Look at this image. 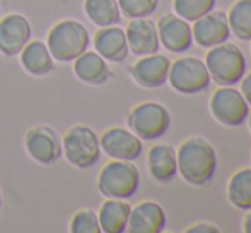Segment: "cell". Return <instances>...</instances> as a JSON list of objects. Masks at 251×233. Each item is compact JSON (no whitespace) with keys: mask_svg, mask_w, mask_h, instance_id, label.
I'll list each match as a JSON object with an SVG mask.
<instances>
[{"mask_svg":"<svg viewBox=\"0 0 251 233\" xmlns=\"http://www.w3.org/2000/svg\"><path fill=\"white\" fill-rule=\"evenodd\" d=\"M147 168L152 178L159 183H168L178 174L176 151L169 144H155L147 153Z\"/></svg>","mask_w":251,"mask_h":233,"instance_id":"cell-20","label":"cell"},{"mask_svg":"<svg viewBox=\"0 0 251 233\" xmlns=\"http://www.w3.org/2000/svg\"><path fill=\"white\" fill-rule=\"evenodd\" d=\"M186 232L188 233H219L221 230L210 223H197V225H193V227H190Z\"/></svg>","mask_w":251,"mask_h":233,"instance_id":"cell-28","label":"cell"},{"mask_svg":"<svg viewBox=\"0 0 251 233\" xmlns=\"http://www.w3.org/2000/svg\"><path fill=\"white\" fill-rule=\"evenodd\" d=\"M101 153L109 156L111 160L135 161L140 158L144 151L142 139L123 127H111L104 130L100 137Z\"/></svg>","mask_w":251,"mask_h":233,"instance_id":"cell-10","label":"cell"},{"mask_svg":"<svg viewBox=\"0 0 251 233\" xmlns=\"http://www.w3.org/2000/svg\"><path fill=\"white\" fill-rule=\"evenodd\" d=\"M19 62L27 74L36 77L48 76L55 69V58H53V55L48 50L47 43H43L40 40H31L21 50Z\"/></svg>","mask_w":251,"mask_h":233,"instance_id":"cell-19","label":"cell"},{"mask_svg":"<svg viewBox=\"0 0 251 233\" xmlns=\"http://www.w3.org/2000/svg\"><path fill=\"white\" fill-rule=\"evenodd\" d=\"M126 125L142 141H155L168 132L171 125V115L164 105L144 101L130 110Z\"/></svg>","mask_w":251,"mask_h":233,"instance_id":"cell-6","label":"cell"},{"mask_svg":"<svg viewBox=\"0 0 251 233\" xmlns=\"http://www.w3.org/2000/svg\"><path fill=\"white\" fill-rule=\"evenodd\" d=\"M74 74L77 79L91 86H101L111 79L113 72L108 62L98 52H84L74 60Z\"/></svg>","mask_w":251,"mask_h":233,"instance_id":"cell-18","label":"cell"},{"mask_svg":"<svg viewBox=\"0 0 251 233\" xmlns=\"http://www.w3.org/2000/svg\"><path fill=\"white\" fill-rule=\"evenodd\" d=\"M89 29L77 19H62L48 31L47 47L60 63L74 62L89 48Z\"/></svg>","mask_w":251,"mask_h":233,"instance_id":"cell-2","label":"cell"},{"mask_svg":"<svg viewBox=\"0 0 251 233\" xmlns=\"http://www.w3.org/2000/svg\"><path fill=\"white\" fill-rule=\"evenodd\" d=\"M192 34L197 45L201 48H212L229 40L231 29H229L227 16L221 10H210L205 16L193 21Z\"/></svg>","mask_w":251,"mask_h":233,"instance_id":"cell-12","label":"cell"},{"mask_svg":"<svg viewBox=\"0 0 251 233\" xmlns=\"http://www.w3.org/2000/svg\"><path fill=\"white\" fill-rule=\"evenodd\" d=\"M248 125H250V130H251V114H248Z\"/></svg>","mask_w":251,"mask_h":233,"instance_id":"cell-32","label":"cell"},{"mask_svg":"<svg viewBox=\"0 0 251 233\" xmlns=\"http://www.w3.org/2000/svg\"><path fill=\"white\" fill-rule=\"evenodd\" d=\"M93 43H94V52H98L106 62L120 63L128 57L130 54L125 29L118 28L116 24L100 28L98 33L94 34Z\"/></svg>","mask_w":251,"mask_h":233,"instance_id":"cell-16","label":"cell"},{"mask_svg":"<svg viewBox=\"0 0 251 233\" xmlns=\"http://www.w3.org/2000/svg\"><path fill=\"white\" fill-rule=\"evenodd\" d=\"M33 38V26L23 14H7L0 19V54L16 57Z\"/></svg>","mask_w":251,"mask_h":233,"instance_id":"cell-11","label":"cell"},{"mask_svg":"<svg viewBox=\"0 0 251 233\" xmlns=\"http://www.w3.org/2000/svg\"><path fill=\"white\" fill-rule=\"evenodd\" d=\"M241 94L246 100V103L251 105V72L246 74L241 81Z\"/></svg>","mask_w":251,"mask_h":233,"instance_id":"cell-29","label":"cell"},{"mask_svg":"<svg viewBox=\"0 0 251 233\" xmlns=\"http://www.w3.org/2000/svg\"><path fill=\"white\" fill-rule=\"evenodd\" d=\"M128 48L133 55L142 57V55H151L159 50V34L157 24L147 17H137L128 23L125 29Z\"/></svg>","mask_w":251,"mask_h":233,"instance_id":"cell-15","label":"cell"},{"mask_svg":"<svg viewBox=\"0 0 251 233\" xmlns=\"http://www.w3.org/2000/svg\"><path fill=\"white\" fill-rule=\"evenodd\" d=\"M217 0H173V10L185 21H197L207 12L214 10Z\"/></svg>","mask_w":251,"mask_h":233,"instance_id":"cell-25","label":"cell"},{"mask_svg":"<svg viewBox=\"0 0 251 233\" xmlns=\"http://www.w3.org/2000/svg\"><path fill=\"white\" fill-rule=\"evenodd\" d=\"M2 206H3V197H2V192H0V211H2Z\"/></svg>","mask_w":251,"mask_h":233,"instance_id":"cell-31","label":"cell"},{"mask_svg":"<svg viewBox=\"0 0 251 233\" xmlns=\"http://www.w3.org/2000/svg\"><path fill=\"white\" fill-rule=\"evenodd\" d=\"M210 114L226 127L243 125L250 114V105L239 91L229 86L219 87L210 98Z\"/></svg>","mask_w":251,"mask_h":233,"instance_id":"cell-8","label":"cell"},{"mask_svg":"<svg viewBox=\"0 0 251 233\" xmlns=\"http://www.w3.org/2000/svg\"><path fill=\"white\" fill-rule=\"evenodd\" d=\"M140 174L133 161L111 160L98 175V189L104 197L128 199L139 190Z\"/></svg>","mask_w":251,"mask_h":233,"instance_id":"cell-5","label":"cell"},{"mask_svg":"<svg viewBox=\"0 0 251 233\" xmlns=\"http://www.w3.org/2000/svg\"><path fill=\"white\" fill-rule=\"evenodd\" d=\"M159 43L173 54L186 52L193 43L192 26L176 14H164L157 23Z\"/></svg>","mask_w":251,"mask_h":233,"instance_id":"cell-13","label":"cell"},{"mask_svg":"<svg viewBox=\"0 0 251 233\" xmlns=\"http://www.w3.org/2000/svg\"><path fill=\"white\" fill-rule=\"evenodd\" d=\"M130 211H132V206L126 203V199H113V197H108L101 204L100 213H98L101 232L104 233L126 232Z\"/></svg>","mask_w":251,"mask_h":233,"instance_id":"cell-21","label":"cell"},{"mask_svg":"<svg viewBox=\"0 0 251 233\" xmlns=\"http://www.w3.org/2000/svg\"><path fill=\"white\" fill-rule=\"evenodd\" d=\"M227 23L231 34L238 40H251V0H238L232 3L227 14Z\"/></svg>","mask_w":251,"mask_h":233,"instance_id":"cell-24","label":"cell"},{"mask_svg":"<svg viewBox=\"0 0 251 233\" xmlns=\"http://www.w3.org/2000/svg\"><path fill=\"white\" fill-rule=\"evenodd\" d=\"M227 197L238 209H251V168H241L232 174L227 183Z\"/></svg>","mask_w":251,"mask_h":233,"instance_id":"cell-23","label":"cell"},{"mask_svg":"<svg viewBox=\"0 0 251 233\" xmlns=\"http://www.w3.org/2000/svg\"><path fill=\"white\" fill-rule=\"evenodd\" d=\"M84 14L98 28L113 26L122 19L116 0H84Z\"/></svg>","mask_w":251,"mask_h":233,"instance_id":"cell-22","label":"cell"},{"mask_svg":"<svg viewBox=\"0 0 251 233\" xmlns=\"http://www.w3.org/2000/svg\"><path fill=\"white\" fill-rule=\"evenodd\" d=\"M205 67L210 74V79H214L217 84L232 86V84L239 83L241 77L245 76L246 58L241 48L224 41L207 52Z\"/></svg>","mask_w":251,"mask_h":233,"instance_id":"cell-4","label":"cell"},{"mask_svg":"<svg viewBox=\"0 0 251 233\" xmlns=\"http://www.w3.org/2000/svg\"><path fill=\"white\" fill-rule=\"evenodd\" d=\"M178 172L190 185H207L215 175L217 154L215 149L203 137H190L181 143L176 153Z\"/></svg>","mask_w":251,"mask_h":233,"instance_id":"cell-1","label":"cell"},{"mask_svg":"<svg viewBox=\"0 0 251 233\" xmlns=\"http://www.w3.org/2000/svg\"><path fill=\"white\" fill-rule=\"evenodd\" d=\"M169 67H171V60L155 52L151 55H142L130 67V74L140 87L155 89L168 81Z\"/></svg>","mask_w":251,"mask_h":233,"instance_id":"cell-14","label":"cell"},{"mask_svg":"<svg viewBox=\"0 0 251 233\" xmlns=\"http://www.w3.org/2000/svg\"><path fill=\"white\" fill-rule=\"evenodd\" d=\"M63 156L72 167L87 170L101 160V144L98 134L89 125H74L62 137Z\"/></svg>","mask_w":251,"mask_h":233,"instance_id":"cell-3","label":"cell"},{"mask_svg":"<svg viewBox=\"0 0 251 233\" xmlns=\"http://www.w3.org/2000/svg\"><path fill=\"white\" fill-rule=\"evenodd\" d=\"M24 149L40 165H55L63 156L62 139L48 125H36L24 136Z\"/></svg>","mask_w":251,"mask_h":233,"instance_id":"cell-9","label":"cell"},{"mask_svg":"<svg viewBox=\"0 0 251 233\" xmlns=\"http://www.w3.org/2000/svg\"><path fill=\"white\" fill-rule=\"evenodd\" d=\"M116 2H118L120 12L128 19L149 17L159 5V0H116Z\"/></svg>","mask_w":251,"mask_h":233,"instance_id":"cell-26","label":"cell"},{"mask_svg":"<svg viewBox=\"0 0 251 233\" xmlns=\"http://www.w3.org/2000/svg\"><path fill=\"white\" fill-rule=\"evenodd\" d=\"M168 81L175 91L181 94H197L201 93L210 84L205 62L195 57H183L171 63L168 74Z\"/></svg>","mask_w":251,"mask_h":233,"instance_id":"cell-7","label":"cell"},{"mask_svg":"<svg viewBox=\"0 0 251 233\" xmlns=\"http://www.w3.org/2000/svg\"><path fill=\"white\" fill-rule=\"evenodd\" d=\"M166 227V213L154 201H144L132 207L126 225L130 233H161Z\"/></svg>","mask_w":251,"mask_h":233,"instance_id":"cell-17","label":"cell"},{"mask_svg":"<svg viewBox=\"0 0 251 233\" xmlns=\"http://www.w3.org/2000/svg\"><path fill=\"white\" fill-rule=\"evenodd\" d=\"M243 232H245V233H251V209H248L245 220H243Z\"/></svg>","mask_w":251,"mask_h":233,"instance_id":"cell-30","label":"cell"},{"mask_svg":"<svg viewBox=\"0 0 251 233\" xmlns=\"http://www.w3.org/2000/svg\"><path fill=\"white\" fill-rule=\"evenodd\" d=\"M70 233H101L100 220L93 209H79L69 225Z\"/></svg>","mask_w":251,"mask_h":233,"instance_id":"cell-27","label":"cell"}]
</instances>
